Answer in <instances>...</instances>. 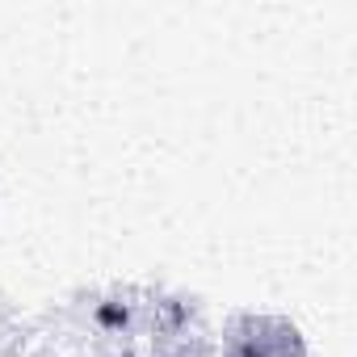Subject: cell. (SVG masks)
Here are the masks:
<instances>
[]
</instances>
